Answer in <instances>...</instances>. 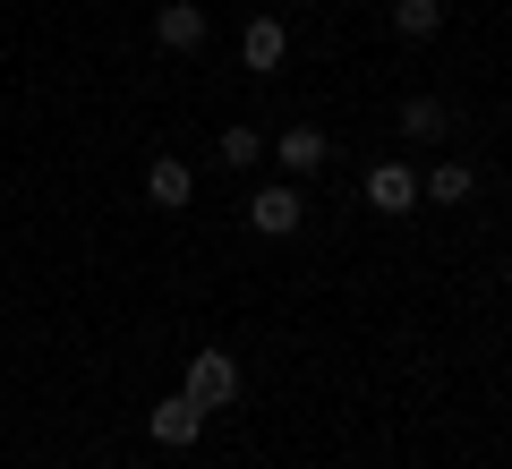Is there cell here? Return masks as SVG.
Returning <instances> with one entry per match:
<instances>
[{
    "instance_id": "9",
    "label": "cell",
    "mask_w": 512,
    "mask_h": 469,
    "mask_svg": "<svg viewBox=\"0 0 512 469\" xmlns=\"http://www.w3.org/2000/svg\"><path fill=\"white\" fill-rule=\"evenodd\" d=\"M444 26V0H393V35L402 43H427Z\"/></svg>"
},
{
    "instance_id": "2",
    "label": "cell",
    "mask_w": 512,
    "mask_h": 469,
    "mask_svg": "<svg viewBox=\"0 0 512 469\" xmlns=\"http://www.w3.org/2000/svg\"><path fill=\"white\" fill-rule=\"evenodd\" d=\"M299 214H308V197H299L291 180H274V188H256V197H248V231H265V239H291Z\"/></svg>"
},
{
    "instance_id": "8",
    "label": "cell",
    "mask_w": 512,
    "mask_h": 469,
    "mask_svg": "<svg viewBox=\"0 0 512 469\" xmlns=\"http://www.w3.org/2000/svg\"><path fill=\"white\" fill-rule=\"evenodd\" d=\"M146 197H154V205H163V214H180V205H188V197H197V180H188V163H180V154H163V163H154V171H146Z\"/></svg>"
},
{
    "instance_id": "6",
    "label": "cell",
    "mask_w": 512,
    "mask_h": 469,
    "mask_svg": "<svg viewBox=\"0 0 512 469\" xmlns=\"http://www.w3.org/2000/svg\"><path fill=\"white\" fill-rule=\"evenodd\" d=\"M367 205H376V214H410V205H419V180H410L402 163H376L367 171Z\"/></svg>"
},
{
    "instance_id": "12",
    "label": "cell",
    "mask_w": 512,
    "mask_h": 469,
    "mask_svg": "<svg viewBox=\"0 0 512 469\" xmlns=\"http://www.w3.org/2000/svg\"><path fill=\"white\" fill-rule=\"evenodd\" d=\"M256 154H265V137H256V128H222V163H231V171H248Z\"/></svg>"
},
{
    "instance_id": "4",
    "label": "cell",
    "mask_w": 512,
    "mask_h": 469,
    "mask_svg": "<svg viewBox=\"0 0 512 469\" xmlns=\"http://www.w3.org/2000/svg\"><path fill=\"white\" fill-rule=\"evenodd\" d=\"M154 43H163V52H197V43H205V9H197V0H163Z\"/></svg>"
},
{
    "instance_id": "11",
    "label": "cell",
    "mask_w": 512,
    "mask_h": 469,
    "mask_svg": "<svg viewBox=\"0 0 512 469\" xmlns=\"http://www.w3.org/2000/svg\"><path fill=\"white\" fill-rule=\"evenodd\" d=\"M444 120H453V111H444L436 94H419V103H402V137H444Z\"/></svg>"
},
{
    "instance_id": "5",
    "label": "cell",
    "mask_w": 512,
    "mask_h": 469,
    "mask_svg": "<svg viewBox=\"0 0 512 469\" xmlns=\"http://www.w3.org/2000/svg\"><path fill=\"white\" fill-rule=\"evenodd\" d=\"M146 427H154V444H197V435H205V410H197L188 393H171V401H154Z\"/></svg>"
},
{
    "instance_id": "7",
    "label": "cell",
    "mask_w": 512,
    "mask_h": 469,
    "mask_svg": "<svg viewBox=\"0 0 512 469\" xmlns=\"http://www.w3.org/2000/svg\"><path fill=\"white\" fill-rule=\"evenodd\" d=\"M274 154H282V171H325L333 163V137H325V128H282Z\"/></svg>"
},
{
    "instance_id": "3",
    "label": "cell",
    "mask_w": 512,
    "mask_h": 469,
    "mask_svg": "<svg viewBox=\"0 0 512 469\" xmlns=\"http://www.w3.org/2000/svg\"><path fill=\"white\" fill-rule=\"evenodd\" d=\"M282 52H291L282 18H248V26H239V60H248L256 77H274V69H282Z\"/></svg>"
},
{
    "instance_id": "10",
    "label": "cell",
    "mask_w": 512,
    "mask_h": 469,
    "mask_svg": "<svg viewBox=\"0 0 512 469\" xmlns=\"http://www.w3.org/2000/svg\"><path fill=\"white\" fill-rule=\"evenodd\" d=\"M470 188H478V171H470V163H436V171H427V197H436V205H461Z\"/></svg>"
},
{
    "instance_id": "1",
    "label": "cell",
    "mask_w": 512,
    "mask_h": 469,
    "mask_svg": "<svg viewBox=\"0 0 512 469\" xmlns=\"http://www.w3.org/2000/svg\"><path fill=\"white\" fill-rule=\"evenodd\" d=\"M180 393L197 401V410H222V401H239V359H231V350H197Z\"/></svg>"
}]
</instances>
